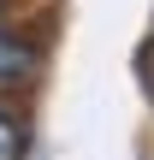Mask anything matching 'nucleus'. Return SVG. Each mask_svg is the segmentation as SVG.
Instances as JSON below:
<instances>
[{"mask_svg":"<svg viewBox=\"0 0 154 160\" xmlns=\"http://www.w3.org/2000/svg\"><path fill=\"white\" fill-rule=\"evenodd\" d=\"M36 71H42V48L12 36V30H0V83H30Z\"/></svg>","mask_w":154,"mask_h":160,"instance_id":"f257e3e1","label":"nucleus"},{"mask_svg":"<svg viewBox=\"0 0 154 160\" xmlns=\"http://www.w3.org/2000/svg\"><path fill=\"white\" fill-rule=\"evenodd\" d=\"M24 142H30V137H24V125L0 107V160H24Z\"/></svg>","mask_w":154,"mask_h":160,"instance_id":"f03ea898","label":"nucleus"},{"mask_svg":"<svg viewBox=\"0 0 154 160\" xmlns=\"http://www.w3.org/2000/svg\"><path fill=\"white\" fill-rule=\"evenodd\" d=\"M0 6H6V0H0Z\"/></svg>","mask_w":154,"mask_h":160,"instance_id":"7ed1b4c3","label":"nucleus"}]
</instances>
